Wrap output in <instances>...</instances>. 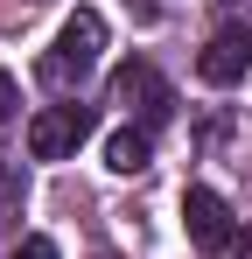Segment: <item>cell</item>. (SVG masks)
I'll return each mask as SVG.
<instances>
[{
  "instance_id": "6da1fadb",
  "label": "cell",
  "mask_w": 252,
  "mask_h": 259,
  "mask_svg": "<svg viewBox=\"0 0 252 259\" xmlns=\"http://www.w3.org/2000/svg\"><path fill=\"white\" fill-rule=\"evenodd\" d=\"M98 56H105V14H98V7H77V14L56 28V49L42 56V77L56 91H70V84H84V77L98 70Z\"/></svg>"
},
{
  "instance_id": "7a4b0ae2",
  "label": "cell",
  "mask_w": 252,
  "mask_h": 259,
  "mask_svg": "<svg viewBox=\"0 0 252 259\" xmlns=\"http://www.w3.org/2000/svg\"><path fill=\"white\" fill-rule=\"evenodd\" d=\"M84 133H91V105H42L28 119V154L35 161H63V154L84 147Z\"/></svg>"
},
{
  "instance_id": "3957f363",
  "label": "cell",
  "mask_w": 252,
  "mask_h": 259,
  "mask_svg": "<svg viewBox=\"0 0 252 259\" xmlns=\"http://www.w3.org/2000/svg\"><path fill=\"white\" fill-rule=\"evenodd\" d=\"M182 231H189L196 252H231V245H238V231H231V203H224L217 189H189V196H182Z\"/></svg>"
},
{
  "instance_id": "277c9868",
  "label": "cell",
  "mask_w": 252,
  "mask_h": 259,
  "mask_svg": "<svg viewBox=\"0 0 252 259\" xmlns=\"http://www.w3.org/2000/svg\"><path fill=\"white\" fill-rule=\"evenodd\" d=\"M112 105L140 112V119H168L175 112V91H168V77L154 63H119L112 70Z\"/></svg>"
},
{
  "instance_id": "5b68a950",
  "label": "cell",
  "mask_w": 252,
  "mask_h": 259,
  "mask_svg": "<svg viewBox=\"0 0 252 259\" xmlns=\"http://www.w3.org/2000/svg\"><path fill=\"white\" fill-rule=\"evenodd\" d=\"M252 70V28H217L203 42V56H196V77L203 84H238Z\"/></svg>"
},
{
  "instance_id": "8992f818",
  "label": "cell",
  "mask_w": 252,
  "mask_h": 259,
  "mask_svg": "<svg viewBox=\"0 0 252 259\" xmlns=\"http://www.w3.org/2000/svg\"><path fill=\"white\" fill-rule=\"evenodd\" d=\"M147 161H154V133L147 126H119L112 140H105V168L112 175H140Z\"/></svg>"
},
{
  "instance_id": "52a82bcc",
  "label": "cell",
  "mask_w": 252,
  "mask_h": 259,
  "mask_svg": "<svg viewBox=\"0 0 252 259\" xmlns=\"http://www.w3.org/2000/svg\"><path fill=\"white\" fill-rule=\"evenodd\" d=\"M7 259H63V252H56V238H42V231H28V238H21V245H14Z\"/></svg>"
},
{
  "instance_id": "ba28073f",
  "label": "cell",
  "mask_w": 252,
  "mask_h": 259,
  "mask_svg": "<svg viewBox=\"0 0 252 259\" xmlns=\"http://www.w3.org/2000/svg\"><path fill=\"white\" fill-rule=\"evenodd\" d=\"M14 105H21V84H14V77H7V70H0V126H7V119H14Z\"/></svg>"
},
{
  "instance_id": "9c48e42d",
  "label": "cell",
  "mask_w": 252,
  "mask_h": 259,
  "mask_svg": "<svg viewBox=\"0 0 252 259\" xmlns=\"http://www.w3.org/2000/svg\"><path fill=\"white\" fill-rule=\"evenodd\" d=\"M238 259H252V231H245V238H238Z\"/></svg>"
},
{
  "instance_id": "30bf717a",
  "label": "cell",
  "mask_w": 252,
  "mask_h": 259,
  "mask_svg": "<svg viewBox=\"0 0 252 259\" xmlns=\"http://www.w3.org/2000/svg\"><path fill=\"white\" fill-rule=\"evenodd\" d=\"M98 259H112V252H98Z\"/></svg>"
}]
</instances>
